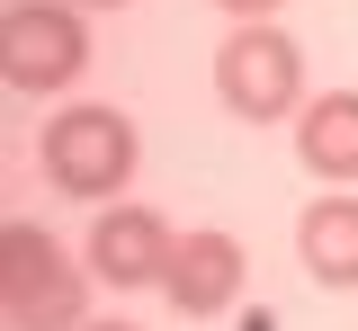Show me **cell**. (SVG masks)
I'll list each match as a JSON object with an SVG mask.
<instances>
[{
	"instance_id": "6da1fadb",
	"label": "cell",
	"mask_w": 358,
	"mask_h": 331,
	"mask_svg": "<svg viewBox=\"0 0 358 331\" xmlns=\"http://www.w3.org/2000/svg\"><path fill=\"white\" fill-rule=\"evenodd\" d=\"M0 314L9 331H81L90 260H72L45 224H0Z\"/></svg>"
},
{
	"instance_id": "7a4b0ae2",
	"label": "cell",
	"mask_w": 358,
	"mask_h": 331,
	"mask_svg": "<svg viewBox=\"0 0 358 331\" xmlns=\"http://www.w3.org/2000/svg\"><path fill=\"white\" fill-rule=\"evenodd\" d=\"M36 161H45V179H54L63 197L117 206V189L134 179V161H143V143H134V117H126V108H99V98H81V108L45 117Z\"/></svg>"
},
{
	"instance_id": "3957f363",
	"label": "cell",
	"mask_w": 358,
	"mask_h": 331,
	"mask_svg": "<svg viewBox=\"0 0 358 331\" xmlns=\"http://www.w3.org/2000/svg\"><path fill=\"white\" fill-rule=\"evenodd\" d=\"M215 98H224V117H242V126L305 117V45H296L278 18L233 27L215 45Z\"/></svg>"
},
{
	"instance_id": "277c9868",
	"label": "cell",
	"mask_w": 358,
	"mask_h": 331,
	"mask_svg": "<svg viewBox=\"0 0 358 331\" xmlns=\"http://www.w3.org/2000/svg\"><path fill=\"white\" fill-rule=\"evenodd\" d=\"M90 72V9L81 0H18L0 18V81L18 98H54Z\"/></svg>"
},
{
	"instance_id": "5b68a950",
	"label": "cell",
	"mask_w": 358,
	"mask_h": 331,
	"mask_svg": "<svg viewBox=\"0 0 358 331\" xmlns=\"http://www.w3.org/2000/svg\"><path fill=\"white\" fill-rule=\"evenodd\" d=\"M242 278H251L242 242L224 233V224H197V233H179L162 295H171L179 323H215V314H233V304H242Z\"/></svg>"
},
{
	"instance_id": "8992f818",
	"label": "cell",
	"mask_w": 358,
	"mask_h": 331,
	"mask_svg": "<svg viewBox=\"0 0 358 331\" xmlns=\"http://www.w3.org/2000/svg\"><path fill=\"white\" fill-rule=\"evenodd\" d=\"M171 224L152 215V206H134V197H117V206H99V224H90L81 242V260H90V278H108V286H162L171 278Z\"/></svg>"
},
{
	"instance_id": "52a82bcc",
	"label": "cell",
	"mask_w": 358,
	"mask_h": 331,
	"mask_svg": "<svg viewBox=\"0 0 358 331\" xmlns=\"http://www.w3.org/2000/svg\"><path fill=\"white\" fill-rule=\"evenodd\" d=\"M296 260H305V278L331 286V295L358 286V197L350 189H322L305 215H296Z\"/></svg>"
},
{
	"instance_id": "ba28073f",
	"label": "cell",
	"mask_w": 358,
	"mask_h": 331,
	"mask_svg": "<svg viewBox=\"0 0 358 331\" xmlns=\"http://www.w3.org/2000/svg\"><path fill=\"white\" fill-rule=\"evenodd\" d=\"M296 161H305L322 189H350L358 179V90H322L296 117Z\"/></svg>"
},
{
	"instance_id": "9c48e42d",
	"label": "cell",
	"mask_w": 358,
	"mask_h": 331,
	"mask_svg": "<svg viewBox=\"0 0 358 331\" xmlns=\"http://www.w3.org/2000/svg\"><path fill=\"white\" fill-rule=\"evenodd\" d=\"M215 9H233V27H251V18H278L287 0H215Z\"/></svg>"
},
{
	"instance_id": "30bf717a",
	"label": "cell",
	"mask_w": 358,
	"mask_h": 331,
	"mask_svg": "<svg viewBox=\"0 0 358 331\" xmlns=\"http://www.w3.org/2000/svg\"><path fill=\"white\" fill-rule=\"evenodd\" d=\"M81 331H134V323H81Z\"/></svg>"
},
{
	"instance_id": "8fae6325",
	"label": "cell",
	"mask_w": 358,
	"mask_h": 331,
	"mask_svg": "<svg viewBox=\"0 0 358 331\" xmlns=\"http://www.w3.org/2000/svg\"><path fill=\"white\" fill-rule=\"evenodd\" d=\"M81 9H126V0H81Z\"/></svg>"
}]
</instances>
